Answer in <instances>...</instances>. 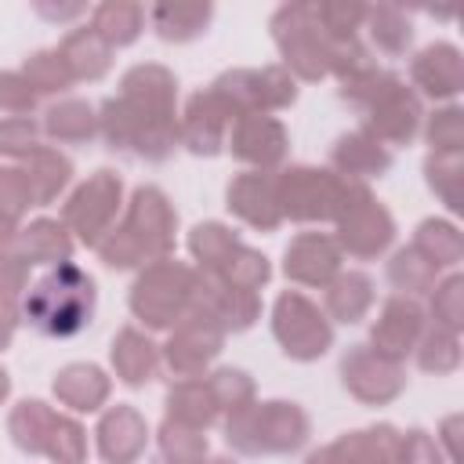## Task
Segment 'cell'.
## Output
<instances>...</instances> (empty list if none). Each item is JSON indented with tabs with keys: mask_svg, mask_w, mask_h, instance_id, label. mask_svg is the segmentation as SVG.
Returning a JSON list of instances; mask_svg holds the SVG:
<instances>
[{
	"mask_svg": "<svg viewBox=\"0 0 464 464\" xmlns=\"http://www.w3.org/2000/svg\"><path fill=\"white\" fill-rule=\"evenodd\" d=\"M395 464H446V457L439 439H431L424 428H410L406 435H399Z\"/></svg>",
	"mask_w": 464,
	"mask_h": 464,
	"instance_id": "db71d44e",
	"label": "cell"
},
{
	"mask_svg": "<svg viewBox=\"0 0 464 464\" xmlns=\"http://www.w3.org/2000/svg\"><path fill=\"white\" fill-rule=\"evenodd\" d=\"M283 272L286 279L301 286H326L341 272V246L326 232H301L290 239L283 254Z\"/></svg>",
	"mask_w": 464,
	"mask_h": 464,
	"instance_id": "44dd1931",
	"label": "cell"
},
{
	"mask_svg": "<svg viewBox=\"0 0 464 464\" xmlns=\"http://www.w3.org/2000/svg\"><path fill=\"white\" fill-rule=\"evenodd\" d=\"M58 51H62V58H65L72 80H102V76L109 72V65H112V47H109L91 25L72 29V33L58 44Z\"/></svg>",
	"mask_w": 464,
	"mask_h": 464,
	"instance_id": "e575fe53",
	"label": "cell"
},
{
	"mask_svg": "<svg viewBox=\"0 0 464 464\" xmlns=\"http://www.w3.org/2000/svg\"><path fill=\"white\" fill-rule=\"evenodd\" d=\"M312 7H315V22L326 40L359 36V29L366 22V4H355V0H326V4H312Z\"/></svg>",
	"mask_w": 464,
	"mask_h": 464,
	"instance_id": "bcb514c9",
	"label": "cell"
},
{
	"mask_svg": "<svg viewBox=\"0 0 464 464\" xmlns=\"http://www.w3.org/2000/svg\"><path fill=\"white\" fill-rule=\"evenodd\" d=\"M98 457L105 464H138L149 442V424L130 402H116L98 420Z\"/></svg>",
	"mask_w": 464,
	"mask_h": 464,
	"instance_id": "7402d4cb",
	"label": "cell"
},
{
	"mask_svg": "<svg viewBox=\"0 0 464 464\" xmlns=\"http://www.w3.org/2000/svg\"><path fill=\"white\" fill-rule=\"evenodd\" d=\"M366 33H370V40H373V47L381 51V54H392V58H399V54H406L410 51V44H413V22H410V14L402 11V7H395V4H377V7H366Z\"/></svg>",
	"mask_w": 464,
	"mask_h": 464,
	"instance_id": "f35d334b",
	"label": "cell"
},
{
	"mask_svg": "<svg viewBox=\"0 0 464 464\" xmlns=\"http://www.w3.org/2000/svg\"><path fill=\"white\" fill-rule=\"evenodd\" d=\"M214 18V7L210 4H199V0H174V4H156L149 11V22L156 29L160 40L167 44H188L196 36L207 33Z\"/></svg>",
	"mask_w": 464,
	"mask_h": 464,
	"instance_id": "4dcf8cb0",
	"label": "cell"
},
{
	"mask_svg": "<svg viewBox=\"0 0 464 464\" xmlns=\"http://www.w3.org/2000/svg\"><path fill=\"white\" fill-rule=\"evenodd\" d=\"M40 123L33 116H4L0 120V156L25 160L33 149H40Z\"/></svg>",
	"mask_w": 464,
	"mask_h": 464,
	"instance_id": "816d5d0a",
	"label": "cell"
},
{
	"mask_svg": "<svg viewBox=\"0 0 464 464\" xmlns=\"http://www.w3.org/2000/svg\"><path fill=\"white\" fill-rule=\"evenodd\" d=\"M36 11H40L44 18H58V22H62V18H76V14L83 11V4H65V7H62V4H58V7H54V4H36Z\"/></svg>",
	"mask_w": 464,
	"mask_h": 464,
	"instance_id": "680465c9",
	"label": "cell"
},
{
	"mask_svg": "<svg viewBox=\"0 0 464 464\" xmlns=\"http://www.w3.org/2000/svg\"><path fill=\"white\" fill-rule=\"evenodd\" d=\"M399 431L392 424H373L359 431H344L341 439L312 450L304 464H395Z\"/></svg>",
	"mask_w": 464,
	"mask_h": 464,
	"instance_id": "d6986e66",
	"label": "cell"
},
{
	"mask_svg": "<svg viewBox=\"0 0 464 464\" xmlns=\"http://www.w3.org/2000/svg\"><path fill=\"white\" fill-rule=\"evenodd\" d=\"M334 225H337L334 239H337L341 254L348 250L352 257H362V261L384 254L395 239V218L388 214V207L362 181L344 185V199H341V210H337Z\"/></svg>",
	"mask_w": 464,
	"mask_h": 464,
	"instance_id": "ba28073f",
	"label": "cell"
},
{
	"mask_svg": "<svg viewBox=\"0 0 464 464\" xmlns=\"http://www.w3.org/2000/svg\"><path fill=\"white\" fill-rule=\"evenodd\" d=\"M330 163H334V174L344 178V181H362L366 178H381L388 174L392 167V152L388 145H381L373 134H366L362 127L359 130H348L334 141L330 149Z\"/></svg>",
	"mask_w": 464,
	"mask_h": 464,
	"instance_id": "cb8c5ba5",
	"label": "cell"
},
{
	"mask_svg": "<svg viewBox=\"0 0 464 464\" xmlns=\"http://www.w3.org/2000/svg\"><path fill=\"white\" fill-rule=\"evenodd\" d=\"M388 283L402 294V297H420V294H431L435 283H439V268L431 261H424L413 246H402L392 254L388 261Z\"/></svg>",
	"mask_w": 464,
	"mask_h": 464,
	"instance_id": "60d3db41",
	"label": "cell"
},
{
	"mask_svg": "<svg viewBox=\"0 0 464 464\" xmlns=\"http://www.w3.org/2000/svg\"><path fill=\"white\" fill-rule=\"evenodd\" d=\"M199 272V268H196ZM192 315H203L210 319L214 326H221L225 334H239V330H250L261 315V297L257 290H246V286H236L221 276H207L199 272L196 279V308Z\"/></svg>",
	"mask_w": 464,
	"mask_h": 464,
	"instance_id": "9a60e30c",
	"label": "cell"
},
{
	"mask_svg": "<svg viewBox=\"0 0 464 464\" xmlns=\"http://www.w3.org/2000/svg\"><path fill=\"white\" fill-rule=\"evenodd\" d=\"M123 203V181L116 170H94L62 207V225L69 228V236H76L87 246H98L105 239V232L116 221V210Z\"/></svg>",
	"mask_w": 464,
	"mask_h": 464,
	"instance_id": "7c38bea8",
	"label": "cell"
},
{
	"mask_svg": "<svg viewBox=\"0 0 464 464\" xmlns=\"http://www.w3.org/2000/svg\"><path fill=\"white\" fill-rule=\"evenodd\" d=\"M203 464H236V460H228V457H207Z\"/></svg>",
	"mask_w": 464,
	"mask_h": 464,
	"instance_id": "be15d7a7",
	"label": "cell"
},
{
	"mask_svg": "<svg viewBox=\"0 0 464 464\" xmlns=\"http://www.w3.org/2000/svg\"><path fill=\"white\" fill-rule=\"evenodd\" d=\"M22 174L29 181V196H33V207H47L54 203L65 185L72 181V160L51 145H40L33 149L25 160H22Z\"/></svg>",
	"mask_w": 464,
	"mask_h": 464,
	"instance_id": "4316f807",
	"label": "cell"
},
{
	"mask_svg": "<svg viewBox=\"0 0 464 464\" xmlns=\"http://www.w3.org/2000/svg\"><path fill=\"white\" fill-rule=\"evenodd\" d=\"M91 29L116 51V47H127L141 36L145 29V7L134 4V0H105L94 7L91 14Z\"/></svg>",
	"mask_w": 464,
	"mask_h": 464,
	"instance_id": "8d00e7d4",
	"label": "cell"
},
{
	"mask_svg": "<svg viewBox=\"0 0 464 464\" xmlns=\"http://www.w3.org/2000/svg\"><path fill=\"white\" fill-rule=\"evenodd\" d=\"M221 348H225V330L203 315H188L170 330L167 344L160 348V362L178 381H188V377H203L207 366L221 355Z\"/></svg>",
	"mask_w": 464,
	"mask_h": 464,
	"instance_id": "5bb4252c",
	"label": "cell"
},
{
	"mask_svg": "<svg viewBox=\"0 0 464 464\" xmlns=\"http://www.w3.org/2000/svg\"><path fill=\"white\" fill-rule=\"evenodd\" d=\"M323 290H326V297H323L326 315L334 323L352 326V323L366 319V312L373 308V279L366 272H337Z\"/></svg>",
	"mask_w": 464,
	"mask_h": 464,
	"instance_id": "1f68e13d",
	"label": "cell"
},
{
	"mask_svg": "<svg viewBox=\"0 0 464 464\" xmlns=\"http://www.w3.org/2000/svg\"><path fill=\"white\" fill-rule=\"evenodd\" d=\"M120 98L138 102L145 109L156 112H174V98H178V80L167 65L145 62V65H130L120 80Z\"/></svg>",
	"mask_w": 464,
	"mask_h": 464,
	"instance_id": "83f0119b",
	"label": "cell"
},
{
	"mask_svg": "<svg viewBox=\"0 0 464 464\" xmlns=\"http://www.w3.org/2000/svg\"><path fill=\"white\" fill-rule=\"evenodd\" d=\"M25 290H29V261L18 250H0V312L18 315Z\"/></svg>",
	"mask_w": 464,
	"mask_h": 464,
	"instance_id": "f907efd6",
	"label": "cell"
},
{
	"mask_svg": "<svg viewBox=\"0 0 464 464\" xmlns=\"http://www.w3.org/2000/svg\"><path fill=\"white\" fill-rule=\"evenodd\" d=\"M272 334H276L279 348L297 362H312V359L326 355L334 344V326H330L326 312H319V304L297 290H286L276 297Z\"/></svg>",
	"mask_w": 464,
	"mask_h": 464,
	"instance_id": "8fae6325",
	"label": "cell"
},
{
	"mask_svg": "<svg viewBox=\"0 0 464 464\" xmlns=\"http://www.w3.org/2000/svg\"><path fill=\"white\" fill-rule=\"evenodd\" d=\"M341 98L362 112V130L381 145H410L424 123V105L413 87H406L395 72L366 69L355 80L341 83Z\"/></svg>",
	"mask_w": 464,
	"mask_h": 464,
	"instance_id": "7a4b0ae2",
	"label": "cell"
},
{
	"mask_svg": "<svg viewBox=\"0 0 464 464\" xmlns=\"http://www.w3.org/2000/svg\"><path fill=\"white\" fill-rule=\"evenodd\" d=\"M210 91L228 105L232 116H250V112H276L297 102V80L283 65H265V69H228L221 72Z\"/></svg>",
	"mask_w": 464,
	"mask_h": 464,
	"instance_id": "30bf717a",
	"label": "cell"
},
{
	"mask_svg": "<svg viewBox=\"0 0 464 464\" xmlns=\"http://www.w3.org/2000/svg\"><path fill=\"white\" fill-rule=\"evenodd\" d=\"M410 80L420 94L435 98V102H450L460 94L464 87V58L453 44L439 40V44H428L413 54L410 62Z\"/></svg>",
	"mask_w": 464,
	"mask_h": 464,
	"instance_id": "603a6c76",
	"label": "cell"
},
{
	"mask_svg": "<svg viewBox=\"0 0 464 464\" xmlns=\"http://www.w3.org/2000/svg\"><path fill=\"white\" fill-rule=\"evenodd\" d=\"M54 420H58V413L44 399H22L7 417V431L22 453L40 457V453H47V439H51Z\"/></svg>",
	"mask_w": 464,
	"mask_h": 464,
	"instance_id": "d590c367",
	"label": "cell"
},
{
	"mask_svg": "<svg viewBox=\"0 0 464 464\" xmlns=\"http://www.w3.org/2000/svg\"><path fill=\"white\" fill-rule=\"evenodd\" d=\"M225 145L232 149V156L239 163H250L254 170H276L286 160L290 149V134L276 116L265 112H250V116H236L228 127Z\"/></svg>",
	"mask_w": 464,
	"mask_h": 464,
	"instance_id": "2e32d148",
	"label": "cell"
},
{
	"mask_svg": "<svg viewBox=\"0 0 464 464\" xmlns=\"http://www.w3.org/2000/svg\"><path fill=\"white\" fill-rule=\"evenodd\" d=\"M54 395L62 406L76 410V413H94L105 406L109 392H112V381L105 377L102 366L94 362H69L54 373Z\"/></svg>",
	"mask_w": 464,
	"mask_h": 464,
	"instance_id": "d4e9b609",
	"label": "cell"
},
{
	"mask_svg": "<svg viewBox=\"0 0 464 464\" xmlns=\"http://www.w3.org/2000/svg\"><path fill=\"white\" fill-rule=\"evenodd\" d=\"M94 304H98L94 279L80 265L65 261L25 290L18 315L47 337H72L91 323Z\"/></svg>",
	"mask_w": 464,
	"mask_h": 464,
	"instance_id": "3957f363",
	"label": "cell"
},
{
	"mask_svg": "<svg viewBox=\"0 0 464 464\" xmlns=\"http://www.w3.org/2000/svg\"><path fill=\"white\" fill-rule=\"evenodd\" d=\"M341 381L348 395H355L366 406H388L402 395L406 388V370L402 362L373 352L370 344H352L341 359Z\"/></svg>",
	"mask_w": 464,
	"mask_h": 464,
	"instance_id": "4fadbf2b",
	"label": "cell"
},
{
	"mask_svg": "<svg viewBox=\"0 0 464 464\" xmlns=\"http://www.w3.org/2000/svg\"><path fill=\"white\" fill-rule=\"evenodd\" d=\"M207 384H210V395L218 402V413H236L243 406L254 402V377L246 370H236V366H221L214 373H207Z\"/></svg>",
	"mask_w": 464,
	"mask_h": 464,
	"instance_id": "f6af8a7d",
	"label": "cell"
},
{
	"mask_svg": "<svg viewBox=\"0 0 464 464\" xmlns=\"http://www.w3.org/2000/svg\"><path fill=\"white\" fill-rule=\"evenodd\" d=\"M18 72H22V76H25V83L36 91V98H40V94H62V91H69V87L76 83L58 47L33 51V54L22 62V69H18Z\"/></svg>",
	"mask_w": 464,
	"mask_h": 464,
	"instance_id": "7bdbcfd3",
	"label": "cell"
},
{
	"mask_svg": "<svg viewBox=\"0 0 464 464\" xmlns=\"http://www.w3.org/2000/svg\"><path fill=\"white\" fill-rule=\"evenodd\" d=\"M14 236H18V221H11L7 214H0V250H7L14 243Z\"/></svg>",
	"mask_w": 464,
	"mask_h": 464,
	"instance_id": "91938a15",
	"label": "cell"
},
{
	"mask_svg": "<svg viewBox=\"0 0 464 464\" xmlns=\"http://www.w3.org/2000/svg\"><path fill=\"white\" fill-rule=\"evenodd\" d=\"M29 207H33V196H29V181L22 167H0V214L18 221Z\"/></svg>",
	"mask_w": 464,
	"mask_h": 464,
	"instance_id": "11a10c76",
	"label": "cell"
},
{
	"mask_svg": "<svg viewBox=\"0 0 464 464\" xmlns=\"http://www.w3.org/2000/svg\"><path fill=\"white\" fill-rule=\"evenodd\" d=\"M424 138L431 152H464V112L460 105H442L428 116Z\"/></svg>",
	"mask_w": 464,
	"mask_h": 464,
	"instance_id": "681fc988",
	"label": "cell"
},
{
	"mask_svg": "<svg viewBox=\"0 0 464 464\" xmlns=\"http://www.w3.org/2000/svg\"><path fill=\"white\" fill-rule=\"evenodd\" d=\"M14 319L18 315H7V312H0V352L11 344V337H14Z\"/></svg>",
	"mask_w": 464,
	"mask_h": 464,
	"instance_id": "94428289",
	"label": "cell"
},
{
	"mask_svg": "<svg viewBox=\"0 0 464 464\" xmlns=\"http://www.w3.org/2000/svg\"><path fill=\"white\" fill-rule=\"evenodd\" d=\"M424 178H428V188L446 203V210L460 214V207H464V152H428Z\"/></svg>",
	"mask_w": 464,
	"mask_h": 464,
	"instance_id": "ab89813d",
	"label": "cell"
},
{
	"mask_svg": "<svg viewBox=\"0 0 464 464\" xmlns=\"http://www.w3.org/2000/svg\"><path fill=\"white\" fill-rule=\"evenodd\" d=\"M36 109V91L25 83L22 72H0V112L29 116Z\"/></svg>",
	"mask_w": 464,
	"mask_h": 464,
	"instance_id": "9f6ffc18",
	"label": "cell"
},
{
	"mask_svg": "<svg viewBox=\"0 0 464 464\" xmlns=\"http://www.w3.org/2000/svg\"><path fill=\"white\" fill-rule=\"evenodd\" d=\"M40 130L58 145H80L98 134V112L80 98H62L44 112Z\"/></svg>",
	"mask_w": 464,
	"mask_h": 464,
	"instance_id": "836d02e7",
	"label": "cell"
},
{
	"mask_svg": "<svg viewBox=\"0 0 464 464\" xmlns=\"http://www.w3.org/2000/svg\"><path fill=\"white\" fill-rule=\"evenodd\" d=\"M221 279L236 283V286H246V290H261V286L272 279V265H268V257H265L261 250H250V246H243Z\"/></svg>",
	"mask_w": 464,
	"mask_h": 464,
	"instance_id": "f5cc1de1",
	"label": "cell"
},
{
	"mask_svg": "<svg viewBox=\"0 0 464 464\" xmlns=\"http://www.w3.org/2000/svg\"><path fill=\"white\" fill-rule=\"evenodd\" d=\"M228 210L257 228V232H276L283 225V214H279V199H276V174L268 170H243L228 181Z\"/></svg>",
	"mask_w": 464,
	"mask_h": 464,
	"instance_id": "ffe728a7",
	"label": "cell"
},
{
	"mask_svg": "<svg viewBox=\"0 0 464 464\" xmlns=\"http://www.w3.org/2000/svg\"><path fill=\"white\" fill-rule=\"evenodd\" d=\"M431 323L442 330H464V276H446L431 290Z\"/></svg>",
	"mask_w": 464,
	"mask_h": 464,
	"instance_id": "7dc6e473",
	"label": "cell"
},
{
	"mask_svg": "<svg viewBox=\"0 0 464 464\" xmlns=\"http://www.w3.org/2000/svg\"><path fill=\"white\" fill-rule=\"evenodd\" d=\"M272 40L283 54V69L294 80H323L330 76V40L315 22L312 4H283L272 14Z\"/></svg>",
	"mask_w": 464,
	"mask_h": 464,
	"instance_id": "52a82bcc",
	"label": "cell"
},
{
	"mask_svg": "<svg viewBox=\"0 0 464 464\" xmlns=\"http://www.w3.org/2000/svg\"><path fill=\"white\" fill-rule=\"evenodd\" d=\"M218 417L221 413H218V402L210 395L207 377H188V381L170 384V392H167V420L196 428V431H207Z\"/></svg>",
	"mask_w": 464,
	"mask_h": 464,
	"instance_id": "d6a6232c",
	"label": "cell"
},
{
	"mask_svg": "<svg viewBox=\"0 0 464 464\" xmlns=\"http://www.w3.org/2000/svg\"><path fill=\"white\" fill-rule=\"evenodd\" d=\"M174 232H178V214L167 192L156 185H138L130 192L123 221L112 225L94 250L109 268H145L174 254Z\"/></svg>",
	"mask_w": 464,
	"mask_h": 464,
	"instance_id": "6da1fadb",
	"label": "cell"
},
{
	"mask_svg": "<svg viewBox=\"0 0 464 464\" xmlns=\"http://www.w3.org/2000/svg\"><path fill=\"white\" fill-rule=\"evenodd\" d=\"M160 457H163V464H203L207 460V435L163 417V424H160Z\"/></svg>",
	"mask_w": 464,
	"mask_h": 464,
	"instance_id": "ee69618b",
	"label": "cell"
},
{
	"mask_svg": "<svg viewBox=\"0 0 464 464\" xmlns=\"http://www.w3.org/2000/svg\"><path fill=\"white\" fill-rule=\"evenodd\" d=\"M228 105L207 87L185 102V112L178 116V145H185L192 156H218L225 149L228 127H232Z\"/></svg>",
	"mask_w": 464,
	"mask_h": 464,
	"instance_id": "e0dca14e",
	"label": "cell"
},
{
	"mask_svg": "<svg viewBox=\"0 0 464 464\" xmlns=\"http://www.w3.org/2000/svg\"><path fill=\"white\" fill-rule=\"evenodd\" d=\"M312 435L308 413L297 402L268 399V402H250L236 413L225 417V442L243 453V457H261V453H297Z\"/></svg>",
	"mask_w": 464,
	"mask_h": 464,
	"instance_id": "277c9868",
	"label": "cell"
},
{
	"mask_svg": "<svg viewBox=\"0 0 464 464\" xmlns=\"http://www.w3.org/2000/svg\"><path fill=\"white\" fill-rule=\"evenodd\" d=\"M18 243V254L29 261V265H65L72 257V236L62 221L54 218H36L29 221L25 228H18L14 236Z\"/></svg>",
	"mask_w": 464,
	"mask_h": 464,
	"instance_id": "f546056e",
	"label": "cell"
},
{
	"mask_svg": "<svg viewBox=\"0 0 464 464\" xmlns=\"http://www.w3.org/2000/svg\"><path fill=\"white\" fill-rule=\"evenodd\" d=\"M199 272L178 257H160L145 265L130 286V312L149 330H174L196 308Z\"/></svg>",
	"mask_w": 464,
	"mask_h": 464,
	"instance_id": "5b68a950",
	"label": "cell"
},
{
	"mask_svg": "<svg viewBox=\"0 0 464 464\" xmlns=\"http://www.w3.org/2000/svg\"><path fill=\"white\" fill-rule=\"evenodd\" d=\"M413 250H417L424 261H431L439 272H442V268H457L460 257H464V236H460V228H457L453 221H446V218H428V221H420L417 232H413Z\"/></svg>",
	"mask_w": 464,
	"mask_h": 464,
	"instance_id": "74e56055",
	"label": "cell"
},
{
	"mask_svg": "<svg viewBox=\"0 0 464 464\" xmlns=\"http://www.w3.org/2000/svg\"><path fill=\"white\" fill-rule=\"evenodd\" d=\"M7 395H11V377H7V370L0 366V402H4Z\"/></svg>",
	"mask_w": 464,
	"mask_h": 464,
	"instance_id": "6125c7cd",
	"label": "cell"
},
{
	"mask_svg": "<svg viewBox=\"0 0 464 464\" xmlns=\"http://www.w3.org/2000/svg\"><path fill=\"white\" fill-rule=\"evenodd\" d=\"M413 355H417V366H420L424 373H435V377L453 373V370L460 366V334L442 330V326L431 323V326H424V334H420Z\"/></svg>",
	"mask_w": 464,
	"mask_h": 464,
	"instance_id": "b9f144b4",
	"label": "cell"
},
{
	"mask_svg": "<svg viewBox=\"0 0 464 464\" xmlns=\"http://www.w3.org/2000/svg\"><path fill=\"white\" fill-rule=\"evenodd\" d=\"M344 178L323 167H283L276 174V199L283 221H334L344 199Z\"/></svg>",
	"mask_w": 464,
	"mask_h": 464,
	"instance_id": "9c48e42d",
	"label": "cell"
},
{
	"mask_svg": "<svg viewBox=\"0 0 464 464\" xmlns=\"http://www.w3.org/2000/svg\"><path fill=\"white\" fill-rule=\"evenodd\" d=\"M243 246L246 243L221 221H203L188 232V254H192L196 268L207 272V276H225Z\"/></svg>",
	"mask_w": 464,
	"mask_h": 464,
	"instance_id": "f1b7e54d",
	"label": "cell"
},
{
	"mask_svg": "<svg viewBox=\"0 0 464 464\" xmlns=\"http://www.w3.org/2000/svg\"><path fill=\"white\" fill-rule=\"evenodd\" d=\"M44 457H51L54 464H83L87 460V431H83V424L65 417V413H58Z\"/></svg>",
	"mask_w": 464,
	"mask_h": 464,
	"instance_id": "c3c4849f",
	"label": "cell"
},
{
	"mask_svg": "<svg viewBox=\"0 0 464 464\" xmlns=\"http://www.w3.org/2000/svg\"><path fill=\"white\" fill-rule=\"evenodd\" d=\"M98 134L120 152L160 163L178 145V112H156L116 94L98 109Z\"/></svg>",
	"mask_w": 464,
	"mask_h": 464,
	"instance_id": "8992f818",
	"label": "cell"
},
{
	"mask_svg": "<svg viewBox=\"0 0 464 464\" xmlns=\"http://www.w3.org/2000/svg\"><path fill=\"white\" fill-rule=\"evenodd\" d=\"M109 359H112V370L123 384L130 388H141L156 377L160 370V344H152L149 334L134 330V326H123L116 337H112V348H109Z\"/></svg>",
	"mask_w": 464,
	"mask_h": 464,
	"instance_id": "484cf974",
	"label": "cell"
},
{
	"mask_svg": "<svg viewBox=\"0 0 464 464\" xmlns=\"http://www.w3.org/2000/svg\"><path fill=\"white\" fill-rule=\"evenodd\" d=\"M424 326H428V319H424V308L417 304V297L395 294V297H388L381 304V315L370 326V348L388 355V359H395V362H402L417 348Z\"/></svg>",
	"mask_w": 464,
	"mask_h": 464,
	"instance_id": "ac0fdd59",
	"label": "cell"
},
{
	"mask_svg": "<svg viewBox=\"0 0 464 464\" xmlns=\"http://www.w3.org/2000/svg\"><path fill=\"white\" fill-rule=\"evenodd\" d=\"M457 428H460V417H457V413H453V417H446V420H442V428H439V439L446 442L450 464H457V460H460V453H457Z\"/></svg>",
	"mask_w": 464,
	"mask_h": 464,
	"instance_id": "6f0895ef",
	"label": "cell"
}]
</instances>
